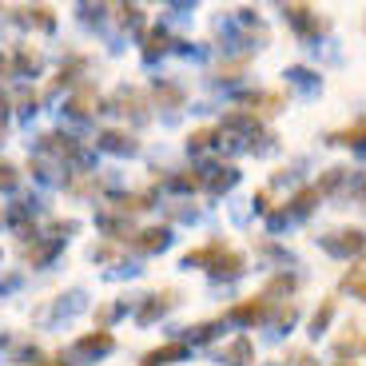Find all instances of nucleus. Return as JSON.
<instances>
[{"instance_id": "nucleus-5", "label": "nucleus", "mask_w": 366, "mask_h": 366, "mask_svg": "<svg viewBox=\"0 0 366 366\" xmlns=\"http://www.w3.org/2000/svg\"><path fill=\"white\" fill-rule=\"evenodd\" d=\"M175 358H187V347H183V342H167V347L152 350V355L144 358V366H164V362H175Z\"/></svg>"}, {"instance_id": "nucleus-11", "label": "nucleus", "mask_w": 366, "mask_h": 366, "mask_svg": "<svg viewBox=\"0 0 366 366\" xmlns=\"http://www.w3.org/2000/svg\"><path fill=\"white\" fill-rule=\"evenodd\" d=\"M315 199H319V192H315V187H302V192L291 199V211H295V215H311Z\"/></svg>"}, {"instance_id": "nucleus-22", "label": "nucleus", "mask_w": 366, "mask_h": 366, "mask_svg": "<svg viewBox=\"0 0 366 366\" xmlns=\"http://www.w3.org/2000/svg\"><path fill=\"white\" fill-rule=\"evenodd\" d=\"M255 207H259V211H271V195L259 192V195H255Z\"/></svg>"}, {"instance_id": "nucleus-21", "label": "nucleus", "mask_w": 366, "mask_h": 366, "mask_svg": "<svg viewBox=\"0 0 366 366\" xmlns=\"http://www.w3.org/2000/svg\"><path fill=\"white\" fill-rule=\"evenodd\" d=\"M12 179H16V175H12V167L0 164V187H12Z\"/></svg>"}, {"instance_id": "nucleus-10", "label": "nucleus", "mask_w": 366, "mask_h": 366, "mask_svg": "<svg viewBox=\"0 0 366 366\" xmlns=\"http://www.w3.org/2000/svg\"><path fill=\"white\" fill-rule=\"evenodd\" d=\"M279 104H283V96H274V92H267V96H251V112H259V116L279 112Z\"/></svg>"}, {"instance_id": "nucleus-9", "label": "nucleus", "mask_w": 366, "mask_h": 366, "mask_svg": "<svg viewBox=\"0 0 366 366\" xmlns=\"http://www.w3.org/2000/svg\"><path fill=\"white\" fill-rule=\"evenodd\" d=\"M223 255V243H211V247H199V251H187V255H183V263L187 267H199V263H211L215 267V259Z\"/></svg>"}, {"instance_id": "nucleus-14", "label": "nucleus", "mask_w": 366, "mask_h": 366, "mask_svg": "<svg viewBox=\"0 0 366 366\" xmlns=\"http://www.w3.org/2000/svg\"><path fill=\"white\" fill-rule=\"evenodd\" d=\"M335 319V302H322L319 311H315V319H311V330L319 335V330H327V322Z\"/></svg>"}, {"instance_id": "nucleus-23", "label": "nucleus", "mask_w": 366, "mask_h": 366, "mask_svg": "<svg viewBox=\"0 0 366 366\" xmlns=\"http://www.w3.org/2000/svg\"><path fill=\"white\" fill-rule=\"evenodd\" d=\"M347 291H350V295H358V299H366V279H362V283H350Z\"/></svg>"}, {"instance_id": "nucleus-3", "label": "nucleus", "mask_w": 366, "mask_h": 366, "mask_svg": "<svg viewBox=\"0 0 366 366\" xmlns=\"http://www.w3.org/2000/svg\"><path fill=\"white\" fill-rule=\"evenodd\" d=\"M219 358L227 366H251V362H255V347H251V339H243V335H239L235 342H227V347L219 350Z\"/></svg>"}, {"instance_id": "nucleus-13", "label": "nucleus", "mask_w": 366, "mask_h": 366, "mask_svg": "<svg viewBox=\"0 0 366 366\" xmlns=\"http://www.w3.org/2000/svg\"><path fill=\"white\" fill-rule=\"evenodd\" d=\"M104 147H112V152H136V139L124 136V132H104Z\"/></svg>"}, {"instance_id": "nucleus-19", "label": "nucleus", "mask_w": 366, "mask_h": 366, "mask_svg": "<svg viewBox=\"0 0 366 366\" xmlns=\"http://www.w3.org/2000/svg\"><path fill=\"white\" fill-rule=\"evenodd\" d=\"M287 76H291V80H295V84H299V88H307V92H311V88H315V76H311V72H307V68H291V72H287Z\"/></svg>"}, {"instance_id": "nucleus-17", "label": "nucleus", "mask_w": 366, "mask_h": 366, "mask_svg": "<svg viewBox=\"0 0 366 366\" xmlns=\"http://www.w3.org/2000/svg\"><path fill=\"white\" fill-rule=\"evenodd\" d=\"M291 291H295V279H291V274H274L271 287H267V295H291Z\"/></svg>"}, {"instance_id": "nucleus-12", "label": "nucleus", "mask_w": 366, "mask_h": 366, "mask_svg": "<svg viewBox=\"0 0 366 366\" xmlns=\"http://www.w3.org/2000/svg\"><path fill=\"white\" fill-rule=\"evenodd\" d=\"M287 20H291V24H299L302 32H307V28H311V4H287Z\"/></svg>"}, {"instance_id": "nucleus-6", "label": "nucleus", "mask_w": 366, "mask_h": 366, "mask_svg": "<svg viewBox=\"0 0 366 366\" xmlns=\"http://www.w3.org/2000/svg\"><path fill=\"white\" fill-rule=\"evenodd\" d=\"M167 227H147V231H139V239H136V247L139 251H164L167 247Z\"/></svg>"}, {"instance_id": "nucleus-15", "label": "nucleus", "mask_w": 366, "mask_h": 366, "mask_svg": "<svg viewBox=\"0 0 366 366\" xmlns=\"http://www.w3.org/2000/svg\"><path fill=\"white\" fill-rule=\"evenodd\" d=\"M235 179H239V172H235V167H219V175L211 179V192H227V187H231Z\"/></svg>"}, {"instance_id": "nucleus-16", "label": "nucleus", "mask_w": 366, "mask_h": 366, "mask_svg": "<svg viewBox=\"0 0 366 366\" xmlns=\"http://www.w3.org/2000/svg\"><path fill=\"white\" fill-rule=\"evenodd\" d=\"M164 48H167V32H164V28H156V32H147V48H144L147 56L164 52Z\"/></svg>"}, {"instance_id": "nucleus-4", "label": "nucleus", "mask_w": 366, "mask_h": 366, "mask_svg": "<svg viewBox=\"0 0 366 366\" xmlns=\"http://www.w3.org/2000/svg\"><path fill=\"white\" fill-rule=\"evenodd\" d=\"M116 347V339H112L108 330H96V335H84L80 342H76V350L80 355H104V350H112Z\"/></svg>"}, {"instance_id": "nucleus-1", "label": "nucleus", "mask_w": 366, "mask_h": 366, "mask_svg": "<svg viewBox=\"0 0 366 366\" xmlns=\"http://www.w3.org/2000/svg\"><path fill=\"white\" fill-rule=\"evenodd\" d=\"M322 247L330 251V255H362L366 251V235L358 227H350V231H335V235H327L322 239Z\"/></svg>"}, {"instance_id": "nucleus-7", "label": "nucleus", "mask_w": 366, "mask_h": 366, "mask_svg": "<svg viewBox=\"0 0 366 366\" xmlns=\"http://www.w3.org/2000/svg\"><path fill=\"white\" fill-rule=\"evenodd\" d=\"M239 271H243V255H235V251H223L211 267V274H227V279H235Z\"/></svg>"}, {"instance_id": "nucleus-8", "label": "nucleus", "mask_w": 366, "mask_h": 366, "mask_svg": "<svg viewBox=\"0 0 366 366\" xmlns=\"http://www.w3.org/2000/svg\"><path fill=\"white\" fill-rule=\"evenodd\" d=\"M330 144H347V147H366V119H358L355 128L339 132V136H330Z\"/></svg>"}, {"instance_id": "nucleus-18", "label": "nucleus", "mask_w": 366, "mask_h": 366, "mask_svg": "<svg viewBox=\"0 0 366 366\" xmlns=\"http://www.w3.org/2000/svg\"><path fill=\"white\" fill-rule=\"evenodd\" d=\"M199 175L195 172H183V175H175V187H179V192H195V187H199Z\"/></svg>"}, {"instance_id": "nucleus-24", "label": "nucleus", "mask_w": 366, "mask_h": 366, "mask_svg": "<svg viewBox=\"0 0 366 366\" xmlns=\"http://www.w3.org/2000/svg\"><path fill=\"white\" fill-rule=\"evenodd\" d=\"M339 366H355V362H339Z\"/></svg>"}, {"instance_id": "nucleus-20", "label": "nucleus", "mask_w": 366, "mask_h": 366, "mask_svg": "<svg viewBox=\"0 0 366 366\" xmlns=\"http://www.w3.org/2000/svg\"><path fill=\"white\" fill-rule=\"evenodd\" d=\"M211 139H215V132H211V128L192 132V147H195V152H199V147H211Z\"/></svg>"}, {"instance_id": "nucleus-2", "label": "nucleus", "mask_w": 366, "mask_h": 366, "mask_svg": "<svg viewBox=\"0 0 366 366\" xmlns=\"http://www.w3.org/2000/svg\"><path fill=\"white\" fill-rule=\"evenodd\" d=\"M267 311H271V299L267 295H259V299H247V302H239V307H231L227 311V319L231 322H259V319H267Z\"/></svg>"}]
</instances>
